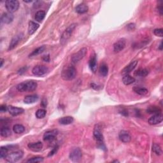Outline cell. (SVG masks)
Returning a JSON list of instances; mask_svg holds the SVG:
<instances>
[{
    "mask_svg": "<svg viewBox=\"0 0 163 163\" xmlns=\"http://www.w3.org/2000/svg\"><path fill=\"white\" fill-rule=\"evenodd\" d=\"M35 115L38 118H43L45 117L46 111L44 109H39L37 111Z\"/></svg>",
    "mask_w": 163,
    "mask_h": 163,
    "instance_id": "obj_35",
    "label": "cell"
},
{
    "mask_svg": "<svg viewBox=\"0 0 163 163\" xmlns=\"http://www.w3.org/2000/svg\"><path fill=\"white\" fill-rule=\"evenodd\" d=\"M82 156V151L79 148L73 149L70 154V159L73 162H78L80 160Z\"/></svg>",
    "mask_w": 163,
    "mask_h": 163,
    "instance_id": "obj_9",
    "label": "cell"
},
{
    "mask_svg": "<svg viewBox=\"0 0 163 163\" xmlns=\"http://www.w3.org/2000/svg\"><path fill=\"white\" fill-rule=\"evenodd\" d=\"M0 134L3 137H8L11 135V131L9 127H3L0 130Z\"/></svg>",
    "mask_w": 163,
    "mask_h": 163,
    "instance_id": "obj_26",
    "label": "cell"
},
{
    "mask_svg": "<svg viewBox=\"0 0 163 163\" xmlns=\"http://www.w3.org/2000/svg\"><path fill=\"white\" fill-rule=\"evenodd\" d=\"M23 156V152L20 150L14 151L11 153L8 154L6 160L9 162H16L21 159Z\"/></svg>",
    "mask_w": 163,
    "mask_h": 163,
    "instance_id": "obj_6",
    "label": "cell"
},
{
    "mask_svg": "<svg viewBox=\"0 0 163 163\" xmlns=\"http://www.w3.org/2000/svg\"><path fill=\"white\" fill-rule=\"evenodd\" d=\"M149 74V71L147 69H140L136 71L135 73V75L137 76L145 77Z\"/></svg>",
    "mask_w": 163,
    "mask_h": 163,
    "instance_id": "obj_32",
    "label": "cell"
},
{
    "mask_svg": "<svg viewBox=\"0 0 163 163\" xmlns=\"http://www.w3.org/2000/svg\"><path fill=\"white\" fill-rule=\"evenodd\" d=\"M43 161V158L41 157H34L31 159H28L27 162H31V163H38L41 162Z\"/></svg>",
    "mask_w": 163,
    "mask_h": 163,
    "instance_id": "obj_36",
    "label": "cell"
},
{
    "mask_svg": "<svg viewBox=\"0 0 163 163\" xmlns=\"http://www.w3.org/2000/svg\"><path fill=\"white\" fill-rule=\"evenodd\" d=\"M45 17V12L43 10H39L35 14V20L38 22H41Z\"/></svg>",
    "mask_w": 163,
    "mask_h": 163,
    "instance_id": "obj_27",
    "label": "cell"
},
{
    "mask_svg": "<svg viewBox=\"0 0 163 163\" xmlns=\"http://www.w3.org/2000/svg\"><path fill=\"white\" fill-rule=\"evenodd\" d=\"M118 137H119L120 140L124 142V143H129L131 140V136L129 134V133L126 131H124V130H122L119 133Z\"/></svg>",
    "mask_w": 163,
    "mask_h": 163,
    "instance_id": "obj_15",
    "label": "cell"
},
{
    "mask_svg": "<svg viewBox=\"0 0 163 163\" xmlns=\"http://www.w3.org/2000/svg\"><path fill=\"white\" fill-rule=\"evenodd\" d=\"M38 99V96L37 95H29L26 96L24 99V102L26 104H32L36 101H37Z\"/></svg>",
    "mask_w": 163,
    "mask_h": 163,
    "instance_id": "obj_22",
    "label": "cell"
},
{
    "mask_svg": "<svg viewBox=\"0 0 163 163\" xmlns=\"http://www.w3.org/2000/svg\"><path fill=\"white\" fill-rule=\"evenodd\" d=\"M99 73L101 75L103 76H106L108 75V68L107 65L105 63H103L101 64V66L99 68Z\"/></svg>",
    "mask_w": 163,
    "mask_h": 163,
    "instance_id": "obj_29",
    "label": "cell"
},
{
    "mask_svg": "<svg viewBox=\"0 0 163 163\" xmlns=\"http://www.w3.org/2000/svg\"><path fill=\"white\" fill-rule=\"evenodd\" d=\"M76 75V70L72 64L64 66L61 72V77L64 80H72L75 78Z\"/></svg>",
    "mask_w": 163,
    "mask_h": 163,
    "instance_id": "obj_1",
    "label": "cell"
},
{
    "mask_svg": "<svg viewBox=\"0 0 163 163\" xmlns=\"http://www.w3.org/2000/svg\"><path fill=\"white\" fill-rule=\"evenodd\" d=\"M8 111L12 116H17V115L22 114L24 112V110L23 108L16 107V106H8Z\"/></svg>",
    "mask_w": 163,
    "mask_h": 163,
    "instance_id": "obj_13",
    "label": "cell"
},
{
    "mask_svg": "<svg viewBox=\"0 0 163 163\" xmlns=\"http://www.w3.org/2000/svg\"><path fill=\"white\" fill-rule=\"evenodd\" d=\"M8 110V107L6 105H1V107H0V112H2V113H4L6 111Z\"/></svg>",
    "mask_w": 163,
    "mask_h": 163,
    "instance_id": "obj_39",
    "label": "cell"
},
{
    "mask_svg": "<svg viewBox=\"0 0 163 163\" xmlns=\"http://www.w3.org/2000/svg\"><path fill=\"white\" fill-rule=\"evenodd\" d=\"M119 112L122 115H124V116H127V115H128V113H127V111L126 109H122L121 110L119 111Z\"/></svg>",
    "mask_w": 163,
    "mask_h": 163,
    "instance_id": "obj_41",
    "label": "cell"
},
{
    "mask_svg": "<svg viewBox=\"0 0 163 163\" xmlns=\"http://www.w3.org/2000/svg\"><path fill=\"white\" fill-rule=\"evenodd\" d=\"M58 134V131L57 130H50L45 133L43 135V140L45 141H50L55 140L56 136Z\"/></svg>",
    "mask_w": 163,
    "mask_h": 163,
    "instance_id": "obj_10",
    "label": "cell"
},
{
    "mask_svg": "<svg viewBox=\"0 0 163 163\" xmlns=\"http://www.w3.org/2000/svg\"><path fill=\"white\" fill-rule=\"evenodd\" d=\"M42 60L45 62H49L50 61V56L49 55H43L42 57Z\"/></svg>",
    "mask_w": 163,
    "mask_h": 163,
    "instance_id": "obj_40",
    "label": "cell"
},
{
    "mask_svg": "<svg viewBox=\"0 0 163 163\" xmlns=\"http://www.w3.org/2000/svg\"><path fill=\"white\" fill-rule=\"evenodd\" d=\"M41 1H36V2L34 3V4L33 5L34 8H38V7H40V6H41Z\"/></svg>",
    "mask_w": 163,
    "mask_h": 163,
    "instance_id": "obj_43",
    "label": "cell"
},
{
    "mask_svg": "<svg viewBox=\"0 0 163 163\" xmlns=\"http://www.w3.org/2000/svg\"><path fill=\"white\" fill-rule=\"evenodd\" d=\"M159 49L160 50H162V41L161 42V43H160V45H159Z\"/></svg>",
    "mask_w": 163,
    "mask_h": 163,
    "instance_id": "obj_46",
    "label": "cell"
},
{
    "mask_svg": "<svg viewBox=\"0 0 163 163\" xmlns=\"http://www.w3.org/2000/svg\"><path fill=\"white\" fill-rule=\"evenodd\" d=\"M45 49V46H41L40 47H38V48H37V49H35L34 51H32L31 54H30V55H29V57H32V56H36L39 55L41 54L42 52H43Z\"/></svg>",
    "mask_w": 163,
    "mask_h": 163,
    "instance_id": "obj_31",
    "label": "cell"
},
{
    "mask_svg": "<svg viewBox=\"0 0 163 163\" xmlns=\"http://www.w3.org/2000/svg\"><path fill=\"white\" fill-rule=\"evenodd\" d=\"M22 34H19L18 35H16V37H14L10 41L8 50H10L14 49L15 47L17 45V44L19 43L20 40L22 39Z\"/></svg>",
    "mask_w": 163,
    "mask_h": 163,
    "instance_id": "obj_17",
    "label": "cell"
},
{
    "mask_svg": "<svg viewBox=\"0 0 163 163\" xmlns=\"http://www.w3.org/2000/svg\"><path fill=\"white\" fill-rule=\"evenodd\" d=\"M8 150L9 149L7 147H1V150H0V158L1 159H6L8 155Z\"/></svg>",
    "mask_w": 163,
    "mask_h": 163,
    "instance_id": "obj_33",
    "label": "cell"
},
{
    "mask_svg": "<svg viewBox=\"0 0 163 163\" xmlns=\"http://www.w3.org/2000/svg\"><path fill=\"white\" fill-rule=\"evenodd\" d=\"M39 27L40 26L38 23L33 21H29L28 25V33L30 35L33 34Z\"/></svg>",
    "mask_w": 163,
    "mask_h": 163,
    "instance_id": "obj_20",
    "label": "cell"
},
{
    "mask_svg": "<svg viewBox=\"0 0 163 163\" xmlns=\"http://www.w3.org/2000/svg\"><path fill=\"white\" fill-rule=\"evenodd\" d=\"M88 10H89L88 6L85 3L79 4L78 5H77L75 8L76 12L80 14H82L87 12Z\"/></svg>",
    "mask_w": 163,
    "mask_h": 163,
    "instance_id": "obj_21",
    "label": "cell"
},
{
    "mask_svg": "<svg viewBox=\"0 0 163 163\" xmlns=\"http://www.w3.org/2000/svg\"><path fill=\"white\" fill-rule=\"evenodd\" d=\"M87 48H85V47H84V48L80 49L78 52L72 55V63L74 64L78 63V62L80 61L82 59L85 57V55L87 54Z\"/></svg>",
    "mask_w": 163,
    "mask_h": 163,
    "instance_id": "obj_5",
    "label": "cell"
},
{
    "mask_svg": "<svg viewBox=\"0 0 163 163\" xmlns=\"http://www.w3.org/2000/svg\"><path fill=\"white\" fill-rule=\"evenodd\" d=\"M147 113L150 114H161V110L160 109L158 106H150L147 109Z\"/></svg>",
    "mask_w": 163,
    "mask_h": 163,
    "instance_id": "obj_28",
    "label": "cell"
},
{
    "mask_svg": "<svg viewBox=\"0 0 163 163\" xmlns=\"http://www.w3.org/2000/svg\"><path fill=\"white\" fill-rule=\"evenodd\" d=\"M57 149H58V147H57V146L55 147L54 148V149H53V150H52V151H50V154H49V156H52L54 155V154L55 153H56V152H57Z\"/></svg>",
    "mask_w": 163,
    "mask_h": 163,
    "instance_id": "obj_38",
    "label": "cell"
},
{
    "mask_svg": "<svg viewBox=\"0 0 163 163\" xmlns=\"http://www.w3.org/2000/svg\"><path fill=\"white\" fill-rule=\"evenodd\" d=\"M24 1L25 3H31V2H32L31 0H29V1Z\"/></svg>",
    "mask_w": 163,
    "mask_h": 163,
    "instance_id": "obj_47",
    "label": "cell"
},
{
    "mask_svg": "<svg viewBox=\"0 0 163 163\" xmlns=\"http://www.w3.org/2000/svg\"><path fill=\"white\" fill-rule=\"evenodd\" d=\"M47 99H43L42 101H41V105L43 106V108H45L47 106Z\"/></svg>",
    "mask_w": 163,
    "mask_h": 163,
    "instance_id": "obj_42",
    "label": "cell"
},
{
    "mask_svg": "<svg viewBox=\"0 0 163 163\" xmlns=\"http://www.w3.org/2000/svg\"><path fill=\"white\" fill-rule=\"evenodd\" d=\"M133 91H134L136 94H139V95L141 96H145L147 95L149 93V91H148L147 89L143 88V87H135L133 88Z\"/></svg>",
    "mask_w": 163,
    "mask_h": 163,
    "instance_id": "obj_25",
    "label": "cell"
},
{
    "mask_svg": "<svg viewBox=\"0 0 163 163\" xmlns=\"http://www.w3.org/2000/svg\"><path fill=\"white\" fill-rule=\"evenodd\" d=\"M152 150H153V152L156 154H157L158 156H161L162 152L161 147H160V145L158 144H156V143H154L152 145Z\"/></svg>",
    "mask_w": 163,
    "mask_h": 163,
    "instance_id": "obj_34",
    "label": "cell"
},
{
    "mask_svg": "<svg viewBox=\"0 0 163 163\" xmlns=\"http://www.w3.org/2000/svg\"><path fill=\"white\" fill-rule=\"evenodd\" d=\"M122 82L126 85H131L135 82V78L129 75H125L122 77Z\"/></svg>",
    "mask_w": 163,
    "mask_h": 163,
    "instance_id": "obj_24",
    "label": "cell"
},
{
    "mask_svg": "<svg viewBox=\"0 0 163 163\" xmlns=\"http://www.w3.org/2000/svg\"><path fill=\"white\" fill-rule=\"evenodd\" d=\"M73 120L74 119L72 117L66 116L59 118V122L62 125H68V124H72L73 122Z\"/></svg>",
    "mask_w": 163,
    "mask_h": 163,
    "instance_id": "obj_23",
    "label": "cell"
},
{
    "mask_svg": "<svg viewBox=\"0 0 163 163\" xmlns=\"http://www.w3.org/2000/svg\"><path fill=\"white\" fill-rule=\"evenodd\" d=\"M76 26L77 24L76 23L72 24H71L69 27L64 31L61 37V43L62 45H64L66 41L68 40V39L71 37L73 31L75 30V28L76 27Z\"/></svg>",
    "mask_w": 163,
    "mask_h": 163,
    "instance_id": "obj_4",
    "label": "cell"
},
{
    "mask_svg": "<svg viewBox=\"0 0 163 163\" xmlns=\"http://www.w3.org/2000/svg\"><path fill=\"white\" fill-rule=\"evenodd\" d=\"M37 87V83L34 81H27L22 82L17 85V89L19 92H26V91H33Z\"/></svg>",
    "mask_w": 163,
    "mask_h": 163,
    "instance_id": "obj_2",
    "label": "cell"
},
{
    "mask_svg": "<svg viewBox=\"0 0 163 163\" xmlns=\"http://www.w3.org/2000/svg\"><path fill=\"white\" fill-rule=\"evenodd\" d=\"M13 131L17 134H20V133L24 132L25 127L21 124H16V125L14 126Z\"/></svg>",
    "mask_w": 163,
    "mask_h": 163,
    "instance_id": "obj_30",
    "label": "cell"
},
{
    "mask_svg": "<svg viewBox=\"0 0 163 163\" xmlns=\"http://www.w3.org/2000/svg\"><path fill=\"white\" fill-rule=\"evenodd\" d=\"M0 62H1V64H0V67H2V66H3V63H4L3 59H0Z\"/></svg>",
    "mask_w": 163,
    "mask_h": 163,
    "instance_id": "obj_45",
    "label": "cell"
},
{
    "mask_svg": "<svg viewBox=\"0 0 163 163\" xmlns=\"http://www.w3.org/2000/svg\"><path fill=\"white\" fill-rule=\"evenodd\" d=\"M93 135L94 139L98 143V145L99 147H103L105 148L104 146V139H103V136L102 133V130H101V127L100 124H96L94 128V131H93Z\"/></svg>",
    "mask_w": 163,
    "mask_h": 163,
    "instance_id": "obj_3",
    "label": "cell"
},
{
    "mask_svg": "<svg viewBox=\"0 0 163 163\" xmlns=\"http://www.w3.org/2000/svg\"><path fill=\"white\" fill-rule=\"evenodd\" d=\"M28 147L29 149L34 152H39L43 148V143L41 141H38L36 143H29Z\"/></svg>",
    "mask_w": 163,
    "mask_h": 163,
    "instance_id": "obj_18",
    "label": "cell"
},
{
    "mask_svg": "<svg viewBox=\"0 0 163 163\" xmlns=\"http://www.w3.org/2000/svg\"><path fill=\"white\" fill-rule=\"evenodd\" d=\"M89 66L91 70L93 73H95L97 70V59H96V55L94 54L91 56V57L89 62Z\"/></svg>",
    "mask_w": 163,
    "mask_h": 163,
    "instance_id": "obj_19",
    "label": "cell"
},
{
    "mask_svg": "<svg viewBox=\"0 0 163 163\" xmlns=\"http://www.w3.org/2000/svg\"><path fill=\"white\" fill-rule=\"evenodd\" d=\"M163 120V116L161 114H154L153 116L151 117L149 120H148V122L150 125H156V124H158L159 123H161Z\"/></svg>",
    "mask_w": 163,
    "mask_h": 163,
    "instance_id": "obj_11",
    "label": "cell"
},
{
    "mask_svg": "<svg viewBox=\"0 0 163 163\" xmlns=\"http://www.w3.org/2000/svg\"><path fill=\"white\" fill-rule=\"evenodd\" d=\"M126 47V40L124 38L118 40L114 45V51L115 52H119L122 50Z\"/></svg>",
    "mask_w": 163,
    "mask_h": 163,
    "instance_id": "obj_12",
    "label": "cell"
},
{
    "mask_svg": "<svg viewBox=\"0 0 163 163\" xmlns=\"http://www.w3.org/2000/svg\"><path fill=\"white\" fill-rule=\"evenodd\" d=\"M138 64V61H135L132 62V63H130L129 65H127V66L124 68V69L122 71V74L123 75H128V74L131 72L132 71L135 69L136 68V65Z\"/></svg>",
    "mask_w": 163,
    "mask_h": 163,
    "instance_id": "obj_16",
    "label": "cell"
},
{
    "mask_svg": "<svg viewBox=\"0 0 163 163\" xmlns=\"http://www.w3.org/2000/svg\"><path fill=\"white\" fill-rule=\"evenodd\" d=\"M14 15L10 12H5L2 14L1 17V21L4 24H10L14 20Z\"/></svg>",
    "mask_w": 163,
    "mask_h": 163,
    "instance_id": "obj_14",
    "label": "cell"
},
{
    "mask_svg": "<svg viewBox=\"0 0 163 163\" xmlns=\"http://www.w3.org/2000/svg\"><path fill=\"white\" fill-rule=\"evenodd\" d=\"M158 11H159L160 15L162 16V6H160V7H158Z\"/></svg>",
    "mask_w": 163,
    "mask_h": 163,
    "instance_id": "obj_44",
    "label": "cell"
},
{
    "mask_svg": "<svg viewBox=\"0 0 163 163\" xmlns=\"http://www.w3.org/2000/svg\"><path fill=\"white\" fill-rule=\"evenodd\" d=\"M49 72V68L43 65H37L32 70V73L36 76H42Z\"/></svg>",
    "mask_w": 163,
    "mask_h": 163,
    "instance_id": "obj_8",
    "label": "cell"
},
{
    "mask_svg": "<svg viewBox=\"0 0 163 163\" xmlns=\"http://www.w3.org/2000/svg\"><path fill=\"white\" fill-rule=\"evenodd\" d=\"M163 29L162 28L161 29H156L154 31V34L157 37H163Z\"/></svg>",
    "mask_w": 163,
    "mask_h": 163,
    "instance_id": "obj_37",
    "label": "cell"
},
{
    "mask_svg": "<svg viewBox=\"0 0 163 163\" xmlns=\"http://www.w3.org/2000/svg\"><path fill=\"white\" fill-rule=\"evenodd\" d=\"M5 7L8 12L13 13L19 9V3L17 0H7L5 1Z\"/></svg>",
    "mask_w": 163,
    "mask_h": 163,
    "instance_id": "obj_7",
    "label": "cell"
}]
</instances>
